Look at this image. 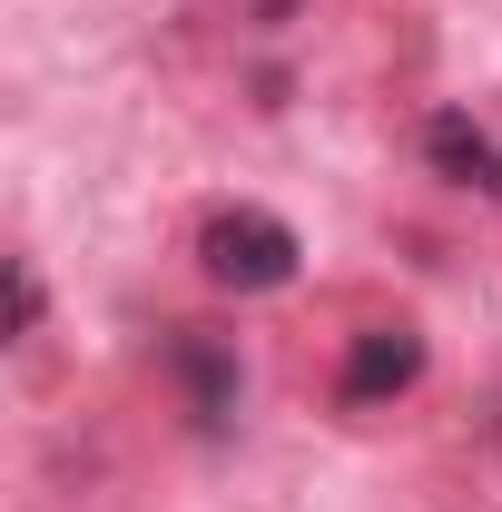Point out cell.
I'll list each match as a JSON object with an SVG mask.
<instances>
[{
    "instance_id": "cell-4",
    "label": "cell",
    "mask_w": 502,
    "mask_h": 512,
    "mask_svg": "<svg viewBox=\"0 0 502 512\" xmlns=\"http://www.w3.org/2000/svg\"><path fill=\"white\" fill-rule=\"evenodd\" d=\"M424 158H434L443 178H463V188H493V197H502V148L463 119V109H434V119H424Z\"/></svg>"
},
{
    "instance_id": "cell-5",
    "label": "cell",
    "mask_w": 502,
    "mask_h": 512,
    "mask_svg": "<svg viewBox=\"0 0 502 512\" xmlns=\"http://www.w3.org/2000/svg\"><path fill=\"white\" fill-rule=\"evenodd\" d=\"M10 325H20V335H40V266H30V256L10 266Z\"/></svg>"
},
{
    "instance_id": "cell-1",
    "label": "cell",
    "mask_w": 502,
    "mask_h": 512,
    "mask_svg": "<svg viewBox=\"0 0 502 512\" xmlns=\"http://www.w3.org/2000/svg\"><path fill=\"white\" fill-rule=\"evenodd\" d=\"M296 227L276 217V207H207L197 217V266L217 276V286H237V296H266V286H286L296 276Z\"/></svg>"
},
{
    "instance_id": "cell-2",
    "label": "cell",
    "mask_w": 502,
    "mask_h": 512,
    "mask_svg": "<svg viewBox=\"0 0 502 512\" xmlns=\"http://www.w3.org/2000/svg\"><path fill=\"white\" fill-rule=\"evenodd\" d=\"M158 355H168V375H178V394H188V414L217 434V424L237 414V355H227L207 325H168V345H158Z\"/></svg>"
},
{
    "instance_id": "cell-3",
    "label": "cell",
    "mask_w": 502,
    "mask_h": 512,
    "mask_svg": "<svg viewBox=\"0 0 502 512\" xmlns=\"http://www.w3.org/2000/svg\"><path fill=\"white\" fill-rule=\"evenodd\" d=\"M414 375H424V335H414V325H365V335L345 345L335 394H345V404H394Z\"/></svg>"
}]
</instances>
